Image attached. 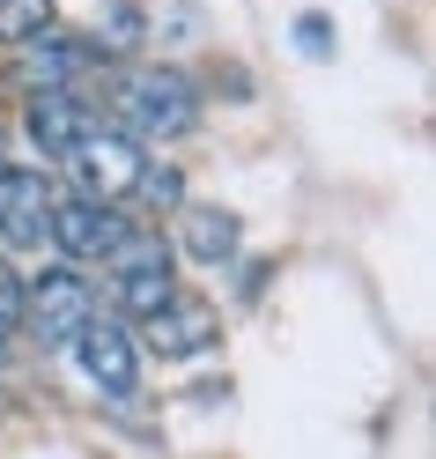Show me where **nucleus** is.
<instances>
[{
    "mask_svg": "<svg viewBox=\"0 0 436 459\" xmlns=\"http://www.w3.org/2000/svg\"><path fill=\"white\" fill-rule=\"evenodd\" d=\"M111 111H119V134L133 141H178L200 126V90L178 67H133L111 90Z\"/></svg>",
    "mask_w": 436,
    "mask_h": 459,
    "instance_id": "obj_1",
    "label": "nucleus"
},
{
    "mask_svg": "<svg viewBox=\"0 0 436 459\" xmlns=\"http://www.w3.org/2000/svg\"><path fill=\"white\" fill-rule=\"evenodd\" d=\"M74 178H81V200H104V208H119V200H133V186H141V170H149V149H141L133 134H119V126H90L74 141Z\"/></svg>",
    "mask_w": 436,
    "mask_h": 459,
    "instance_id": "obj_2",
    "label": "nucleus"
},
{
    "mask_svg": "<svg viewBox=\"0 0 436 459\" xmlns=\"http://www.w3.org/2000/svg\"><path fill=\"white\" fill-rule=\"evenodd\" d=\"M90 311H97V290H90V281H81L74 267H45L30 290H22V311H15V319L30 326L45 349H74V333L90 326Z\"/></svg>",
    "mask_w": 436,
    "mask_h": 459,
    "instance_id": "obj_3",
    "label": "nucleus"
},
{
    "mask_svg": "<svg viewBox=\"0 0 436 459\" xmlns=\"http://www.w3.org/2000/svg\"><path fill=\"white\" fill-rule=\"evenodd\" d=\"M74 363H81V378H90L104 400H133L141 393L133 333H126V319H111V311H90V326L74 333Z\"/></svg>",
    "mask_w": 436,
    "mask_h": 459,
    "instance_id": "obj_4",
    "label": "nucleus"
},
{
    "mask_svg": "<svg viewBox=\"0 0 436 459\" xmlns=\"http://www.w3.org/2000/svg\"><path fill=\"white\" fill-rule=\"evenodd\" d=\"M111 304L126 311V319H149V311H163L170 297H178V267H170V245H149V238H133L111 252Z\"/></svg>",
    "mask_w": 436,
    "mask_h": 459,
    "instance_id": "obj_5",
    "label": "nucleus"
},
{
    "mask_svg": "<svg viewBox=\"0 0 436 459\" xmlns=\"http://www.w3.org/2000/svg\"><path fill=\"white\" fill-rule=\"evenodd\" d=\"M45 238L67 252V260H111L119 245H133V230L119 222V208L104 200H81V193H52V222Z\"/></svg>",
    "mask_w": 436,
    "mask_h": 459,
    "instance_id": "obj_6",
    "label": "nucleus"
},
{
    "mask_svg": "<svg viewBox=\"0 0 436 459\" xmlns=\"http://www.w3.org/2000/svg\"><path fill=\"white\" fill-rule=\"evenodd\" d=\"M45 222H52V186H45V170L0 163V245L38 252V245H45Z\"/></svg>",
    "mask_w": 436,
    "mask_h": 459,
    "instance_id": "obj_7",
    "label": "nucleus"
},
{
    "mask_svg": "<svg viewBox=\"0 0 436 459\" xmlns=\"http://www.w3.org/2000/svg\"><path fill=\"white\" fill-rule=\"evenodd\" d=\"M215 333H222V319H215V304H200V297H170L163 311H149V319H141V341H149L163 363L215 349Z\"/></svg>",
    "mask_w": 436,
    "mask_h": 459,
    "instance_id": "obj_8",
    "label": "nucleus"
},
{
    "mask_svg": "<svg viewBox=\"0 0 436 459\" xmlns=\"http://www.w3.org/2000/svg\"><path fill=\"white\" fill-rule=\"evenodd\" d=\"M90 60H97L90 45H74V38H60V30H45V38H30V45H15L8 74L22 82V90L52 97V90H74V74H90Z\"/></svg>",
    "mask_w": 436,
    "mask_h": 459,
    "instance_id": "obj_9",
    "label": "nucleus"
},
{
    "mask_svg": "<svg viewBox=\"0 0 436 459\" xmlns=\"http://www.w3.org/2000/svg\"><path fill=\"white\" fill-rule=\"evenodd\" d=\"M22 126H30V141H38L45 156H60V163H67V156H74V141L97 126V111L81 104L74 90H52V97H30V111H22Z\"/></svg>",
    "mask_w": 436,
    "mask_h": 459,
    "instance_id": "obj_10",
    "label": "nucleus"
},
{
    "mask_svg": "<svg viewBox=\"0 0 436 459\" xmlns=\"http://www.w3.org/2000/svg\"><path fill=\"white\" fill-rule=\"evenodd\" d=\"M185 252L192 260H208V267H229L237 260V245H244V222L229 215V208H215V200H185Z\"/></svg>",
    "mask_w": 436,
    "mask_h": 459,
    "instance_id": "obj_11",
    "label": "nucleus"
},
{
    "mask_svg": "<svg viewBox=\"0 0 436 459\" xmlns=\"http://www.w3.org/2000/svg\"><path fill=\"white\" fill-rule=\"evenodd\" d=\"M52 15H60L52 0H0V38H8V45H30V38L52 30Z\"/></svg>",
    "mask_w": 436,
    "mask_h": 459,
    "instance_id": "obj_12",
    "label": "nucleus"
},
{
    "mask_svg": "<svg viewBox=\"0 0 436 459\" xmlns=\"http://www.w3.org/2000/svg\"><path fill=\"white\" fill-rule=\"evenodd\" d=\"M133 45H141V8L119 0V8L97 22V45H90V52H133Z\"/></svg>",
    "mask_w": 436,
    "mask_h": 459,
    "instance_id": "obj_13",
    "label": "nucleus"
},
{
    "mask_svg": "<svg viewBox=\"0 0 436 459\" xmlns=\"http://www.w3.org/2000/svg\"><path fill=\"white\" fill-rule=\"evenodd\" d=\"M133 200H141V208H178V200H185V178H178V170H141Z\"/></svg>",
    "mask_w": 436,
    "mask_h": 459,
    "instance_id": "obj_14",
    "label": "nucleus"
},
{
    "mask_svg": "<svg viewBox=\"0 0 436 459\" xmlns=\"http://www.w3.org/2000/svg\"><path fill=\"white\" fill-rule=\"evenodd\" d=\"M326 30H333L326 15H303V22H296V45H303V52H326V45H333Z\"/></svg>",
    "mask_w": 436,
    "mask_h": 459,
    "instance_id": "obj_15",
    "label": "nucleus"
},
{
    "mask_svg": "<svg viewBox=\"0 0 436 459\" xmlns=\"http://www.w3.org/2000/svg\"><path fill=\"white\" fill-rule=\"evenodd\" d=\"M15 311H22V297L8 290V274H0V349H8V326H15Z\"/></svg>",
    "mask_w": 436,
    "mask_h": 459,
    "instance_id": "obj_16",
    "label": "nucleus"
}]
</instances>
